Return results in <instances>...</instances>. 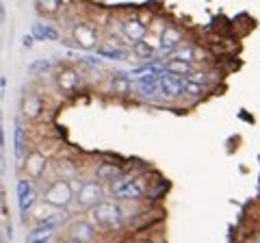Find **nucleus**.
<instances>
[{
    "label": "nucleus",
    "mask_w": 260,
    "mask_h": 243,
    "mask_svg": "<svg viewBox=\"0 0 260 243\" xmlns=\"http://www.w3.org/2000/svg\"><path fill=\"white\" fill-rule=\"evenodd\" d=\"M91 217L98 226H107V228H115L121 222V208L109 202H100L91 208Z\"/></svg>",
    "instance_id": "1"
},
{
    "label": "nucleus",
    "mask_w": 260,
    "mask_h": 243,
    "mask_svg": "<svg viewBox=\"0 0 260 243\" xmlns=\"http://www.w3.org/2000/svg\"><path fill=\"white\" fill-rule=\"evenodd\" d=\"M72 198H74V191H72L70 183H65V180H56L44 193V202H46V204L56 206V208H59V206H68L72 202Z\"/></svg>",
    "instance_id": "2"
},
{
    "label": "nucleus",
    "mask_w": 260,
    "mask_h": 243,
    "mask_svg": "<svg viewBox=\"0 0 260 243\" xmlns=\"http://www.w3.org/2000/svg\"><path fill=\"white\" fill-rule=\"evenodd\" d=\"M100 200H102L100 183H85L76 193V202L83 208H93L95 204H100Z\"/></svg>",
    "instance_id": "3"
},
{
    "label": "nucleus",
    "mask_w": 260,
    "mask_h": 243,
    "mask_svg": "<svg viewBox=\"0 0 260 243\" xmlns=\"http://www.w3.org/2000/svg\"><path fill=\"white\" fill-rule=\"evenodd\" d=\"M72 37H74V42L83 48V50H93V48H98V33L89 24H76V26L72 28Z\"/></svg>",
    "instance_id": "4"
},
{
    "label": "nucleus",
    "mask_w": 260,
    "mask_h": 243,
    "mask_svg": "<svg viewBox=\"0 0 260 243\" xmlns=\"http://www.w3.org/2000/svg\"><path fill=\"white\" fill-rule=\"evenodd\" d=\"M121 35H124L130 44H137L141 42V39H145V35H148V26L137 20V18H130L126 22H121Z\"/></svg>",
    "instance_id": "5"
},
{
    "label": "nucleus",
    "mask_w": 260,
    "mask_h": 243,
    "mask_svg": "<svg viewBox=\"0 0 260 243\" xmlns=\"http://www.w3.org/2000/svg\"><path fill=\"white\" fill-rule=\"evenodd\" d=\"M160 92H162V96H167V98H178L180 94H184V80H182V76L172 74V72L162 74L160 76Z\"/></svg>",
    "instance_id": "6"
},
{
    "label": "nucleus",
    "mask_w": 260,
    "mask_h": 243,
    "mask_svg": "<svg viewBox=\"0 0 260 243\" xmlns=\"http://www.w3.org/2000/svg\"><path fill=\"white\" fill-rule=\"evenodd\" d=\"M18 200H20V217L22 222H26V210L32 206V200H35V187L28 180L18 183Z\"/></svg>",
    "instance_id": "7"
},
{
    "label": "nucleus",
    "mask_w": 260,
    "mask_h": 243,
    "mask_svg": "<svg viewBox=\"0 0 260 243\" xmlns=\"http://www.w3.org/2000/svg\"><path fill=\"white\" fill-rule=\"evenodd\" d=\"M113 193L119 198V200H137L143 196V191L139 187V183H133V180H119L113 185Z\"/></svg>",
    "instance_id": "8"
},
{
    "label": "nucleus",
    "mask_w": 260,
    "mask_h": 243,
    "mask_svg": "<svg viewBox=\"0 0 260 243\" xmlns=\"http://www.w3.org/2000/svg\"><path fill=\"white\" fill-rule=\"evenodd\" d=\"M180 42H182V33L178 28H174V26L162 28V33L158 35V48L162 52L174 50L176 46H180Z\"/></svg>",
    "instance_id": "9"
},
{
    "label": "nucleus",
    "mask_w": 260,
    "mask_h": 243,
    "mask_svg": "<svg viewBox=\"0 0 260 243\" xmlns=\"http://www.w3.org/2000/svg\"><path fill=\"white\" fill-rule=\"evenodd\" d=\"M56 85H59L61 92H74L78 87V72L76 70H61L59 76H56Z\"/></svg>",
    "instance_id": "10"
},
{
    "label": "nucleus",
    "mask_w": 260,
    "mask_h": 243,
    "mask_svg": "<svg viewBox=\"0 0 260 243\" xmlns=\"http://www.w3.org/2000/svg\"><path fill=\"white\" fill-rule=\"evenodd\" d=\"M32 37L35 39H44V42H56L59 39V31L50 24H44V22H37L32 26Z\"/></svg>",
    "instance_id": "11"
},
{
    "label": "nucleus",
    "mask_w": 260,
    "mask_h": 243,
    "mask_svg": "<svg viewBox=\"0 0 260 243\" xmlns=\"http://www.w3.org/2000/svg\"><path fill=\"white\" fill-rule=\"evenodd\" d=\"M22 111H24V115H26L28 119H35V117L42 115L44 104H42V100H39L37 96H26V98H24V104H22Z\"/></svg>",
    "instance_id": "12"
},
{
    "label": "nucleus",
    "mask_w": 260,
    "mask_h": 243,
    "mask_svg": "<svg viewBox=\"0 0 260 243\" xmlns=\"http://www.w3.org/2000/svg\"><path fill=\"white\" fill-rule=\"evenodd\" d=\"M158 89H160V80L156 78V74H145V76L139 78V92L143 96H150V98H154Z\"/></svg>",
    "instance_id": "13"
},
{
    "label": "nucleus",
    "mask_w": 260,
    "mask_h": 243,
    "mask_svg": "<svg viewBox=\"0 0 260 243\" xmlns=\"http://www.w3.org/2000/svg\"><path fill=\"white\" fill-rule=\"evenodd\" d=\"M165 70L172 72V74H178V76H189L191 72H193L191 63L184 61V59H178V56H172V59L165 63Z\"/></svg>",
    "instance_id": "14"
},
{
    "label": "nucleus",
    "mask_w": 260,
    "mask_h": 243,
    "mask_svg": "<svg viewBox=\"0 0 260 243\" xmlns=\"http://www.w3.org/2000/svg\"><path fill=\"white\" fill-rule=\"evenodd\" d=\"M44 169H46V157L37 155V152L28 155V159H26V172L32 178H39V176L44 174Z\"/></svg>",
    "instance_id": "15"
},
{
    "label": "nucleus",
    "mask_w": 260,
    "mask_h": 243,
    "mask_svg": "<svg viewBox=\"0 0 260 243\" xmlns=\"http://www.w3.org/2000/svg\"><path fill=\"white\" fill-rule=\"evenodd\" d=\"M72 237H74V239H80L83 243H91L93 237H95L93 226H89V224H85V222L74 224V228H72Z\"/></svg>",
    "instance_id": "16"
},
{
    "label": "nucleus",
    "mask_w": 260,
    "mask_h": 243,
    "mask_svg": "<svg viewBox=\"0 0 260 243\" xmlns=\"http://www.w3.org/2000/svg\"><path fill=\"white\" fill-rule=\"evenodd\" d=\"M111 89L115 94L124 96V94H128L130 89H133V83H130V78L126 74H115V76H113V80H111Z\"/></svg>",
    "instance_id": "17"
},
{
    "label": "nucleus",
    "mask_w": 260,
    "mask_h": 243,
    "mask_svg": "<svg viewBox=\"0 0 260 243\" xmlns=\"http://www.w3.org/2000/svg\"><path fill=\"white\" fill-rule=\"evenodd\" d=\"M133 52H135L137 59L148 61V59H152V56H154V48H152V44L148 42V39H141V42L133 44Z\"/></svg>",
    "instance_id": "18"
},
{
    "label": "nucleus",
    "mask_w": 260,
    "mask_h": 243,
    "mask_svg": "<svg viewBox=\"0 0 260 243\" xmlns=\"http://www.w3.org/2000/svg\"><path fill=\"white\" fill-rule=\"evenodd\" d=\"M37 5H39V11H42V13L54 15V13H59L61 0H37Z\"/></svg>",
    "instance_id": "19"
},
{
    "label": "nucleus",
    "mask_w": 260,
    "mask_h": 243,
    "mask_svg": "<svg viewBox=\"0 0 260 243\" xmlns=\"http://www.w3.org/2000/svg\"><path fill=\"white\" fill-rule=\"evenodd\" d=\"M184 94L186 96H193V98H198V96L204 94V85L198 83V80H193V78H186L184 80Z\"/></svg>",
    "instance_id": "20"
},
{
    "label": "nucleus",
    "mask_w": 260,
    "mask_h": 243,
    "mask_svg": "<svg viewBox=\"0 0 260 243\" xmlns=\"http://www.w3.org/2000/svg\"><path fill=\"white\" fill-rule=\"evenodd\" d=\"M98 54L107 56V59H126V52L119 48H98Z\"/></svg>",
    "instance_id": "21"
},
{
    "label": "nucleus",
    "mask_w": 260,
    "mask_h": 243,
    "mask_svg": "<svg viewBox=\"0 0 260 243\" xmlns=\"http://www.w3.org/2000/svg\"><path fill=\"white\" fill-rule=\"evenodd\" d=\"M15 155H18V159L24 157V128L20 124L15 126Z\"/></svg>",
    "instance_id": "22"
},
{
    "label": "nucleus",
    "mask_w": 260,
    "mask_h": 243,
    "mask_svg": "<svg viewBox=\"0 0 260 243\" xmlns=\"http://www.w3.org/2000/svg\"><path fill=\"white\" fill-rule=\"evenodd\" d=\"M176 56L178 59H184V61H195V59H200L198 56V50H195V48H191V46H184V48H180V50L176 52Z\"/></svg>",
    "instance_id": "23"
},
{
    "label": "nucleus",
    "mask_w": 260,
    "mask_h": 243,
    "mask_svg": "<svg viewBox=\"0 0 260 243\" xmlns=\"http://www.w3.org/2000/svg\"><path fill=\"white\" fill-rule=\"evenodd\" d=\"M113 176H117V169L113 167V165L98 167V178H100V180H109V178H113Z\"/></svg>",
    "instance_id": "24"
},
{
    "label": "nucleus",
    "mask_w": 260,
    "mask_h": 243,
    "mask_svg": "<svg viewBox=\"0 0 260 243\" xmlns=\"http://www.w3.org/2000/svg\"><path fill=\"white\" fill-rule=\"evenodd\" d=\"M30 72H35V74H39V72H48L50 70V61H46V59H39V61H32L30 66H28Z\"/></svg>",
    "instance_id": "25"
},
{
    "label": "nucleus",
    "mask_w": 260,
    "mask_h": 243,
    "mask_svg": "<svg viewBox=\"0 0 260 243\" xmlns=\"http://www.w3.org/2000/svg\"><path fill=\"white\" fill-rule=\"evenodd\" d=\"M30 243H48V237H37V239H30Z\"/></svg>",
    "instance_id": "26"
},
{
    "label": "nucleus",
    "mask_w": 260,
    "mask_h": 243,
    "mask_svg": "<svg viewBox=\"0 0 260 243\" xmlns=\"http://www.w3.org/2000/svg\"><path fill=\"white\" fill-rule=\"evenodd\" d=\"M24 46H32V37H26V39H24Z\"/></svg>",
    "instance_id": "27"
},
{
    "label": "nucleus",
    "mask_w": 260,
    "mask_h": 243,
    "mask_svg": "<svg viewBox=\"0 0 260 243\" xmlns=\"http://www.w3.org/2000/svg\"><path fill=\"white\" fill-rule=\"evenodd\" d=\"M68 243H83V241H80V239H74V237H72V239H70Z\"/></svg>",
    "instance_id": "28"
}]
</instances>
